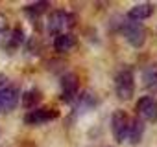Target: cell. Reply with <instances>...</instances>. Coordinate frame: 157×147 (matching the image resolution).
<instances>
[{"label": "cell", "mask_w": 157, "mask_h": 147, "mask_svg": "<svg viewBox=\"0 0 157 147\" xmlns=\"http://www.w3.org/2000/svg\"><path fill=\"white\" fill-rule=\"evenodd\" d=\"M115 92L124 101L131 99V96L135 92V79H133V74L129 70H122V72L117 74V77H115Z\"/></svg>", "instance_id": "cell-1"}, {"label": "cell", "mask_w": 157, "mask_h": 147, "mask_svg": "<svg viewBox=\"0 0 157 147\" xmlns=\"http://www.w3.org/2000/svg\"><path fill=\"white\" fill-rule=\"evenodd\" d=\"M72 22H74V19H72L70 13H67V11H54V13L48 17L46 28H48V31H50L52 35L57 37V35L65 33V30H67Z\"/></svg>", "instance_id": "cell-2"}, {"label": "cell", "mask_w": 157, "mask_h": 147, "mask_svg": "<svg viewBox=\"0 0 157 147\" xmlns=\"http://www.w3.org/2000/svg\"><path fill=\"white\" fill-rule=\"evenodd\" d=\"M122 35L126 37V41L133 46V48H140L142 44H144V39H146V31H144V28L139 24V22H126V24H122Z\"/></svg>", "instance_id": "cell-3"}, {"label": "cell", "mask_w": 157, "mask_h": 147, "mask_svg": "<svg viewBox=\"0 0 157 147\" xmlns=\"http://www.w3.org/2000/svg\"><path fill=\"white\" fill-rule=\"evenodd\" d=\"M111 129L113 136L117 142H124L128 138V129H129V116L124 110H115L113 120H111Z\"/></svg>", "instance_id": "cell-4"}, {"label": "cell", "mask_w": 157, "mask_h": 147, "mask_svg": "<svg viewBox=\"0 0 157 147\" xmlns=\"http://www.w3.org/2000/svg\"><path fill=\"white\" fill-rule=\"evenodd\" d=\"M137 114L142 121L155 123L157 121V99L151 96H142L137 103Z\"/></svg>", "instance_id": "cell-5"}, {"label": "cell", "mask_w": 157, "mask_h": 147, "mask_svg": "<svg viewBox=\"0 0 157 147\" xmlns=\"http://www.w3.org/2000/svg\"><path fill=\"white\" fill-rule=\"evenodd\" d=\"M19 103V88L17 87H2L0 88V114L11 112Z\"/></svg>", "instance_id": "cell-6"}, {"label": "cell", "mask_w": 157, "mask_h": 147, "mask_svg": "<svg viewBox=\"0 0 157 147\" xmlns=\"http://www.w3.org/2000/svg\"><path fill=\"white\" fill-rule=\"evenodd\" d=\"M80 88V79L76 74H65L61 77V96L65 101H72V98L78 94Z\"/></svg>", "instance_id": "cell-7"}, {"label": "cell", "mask_w": 157, "mask_h": 147, "mask_svg": "<svg viewBox=\"0 0 157 147\" xmlns=\"http://www.w3.org/2000/svg\"><path fill=\"white\" fill-rule=\"evenodd\" d=\"M54 118H57V112L56 110H48V109H37V110H32L24 116V121L30 123V125H39V123H48L52 121Z\"/></svg>", "instance_id": "cell-8"}, {"label": "cell", "mask_w": 157, "mask_h": 147, "mask_svg": "<svg viewBox=\"0 0 157 147\" xmlns=\"http://www.w3.org/2000/svg\"><path fill=\"white\" fill-rule=\"evenodd\" d=\"M151 13H153L151 4H137L128 11V19H129V22H140V20L150 19Z\"/></svg>", "instance_id": "cell-9"}, {"label": "cell", "mask_w": 157, "mask_h": 147, "mask_svg": "<svg viewBox=\"0 0 157 147\" xmlns=\"http://www.w3.org/2000/svg\"><path fill=\"white\" fill-rule=\"evenodd\" d=\"M142 134H144V121L140 118H133L129 120V129H128V142L129 143H139L142 140Z\"/></svg>", "instance_id": "cell-10"}, {"label": "cell", "mask_w": 157, "mask_h": 147, "mask_svg": "<svg viewBox=\"0 0 157 147\" xmlns=\"http://www.w3.org/2000/svg\"><path fill=\"white\" fill-rule=\"evenodd\" d=\"M142 81L148 90L157 92V64H150L142 72Z\"/></svg>", "instance_id": "cell-11"}, {"label": "cell", "mask_w": 157, "mask_h": 147, "mask_svg": "<svg viewBox=\"0 0 157 147\" xmlns=\"http://www.w3.org/2000/svg\"><path fill=\"white\" fill-rule=\"evenodd\" d=\"M74 44H76V39H74L70 33H61V35H57L56 41H54V48H56L57 52H70V50L74 48Z\"/></svg>", "instance_id": "cell-12"}, {"label": "cell", "mask_w": 157, "mask_h": 147, "mask_svg": "<svg viewBox=\"0 0 157 147\" xmlns=\"http://www.w3.org/2000/svg\"><path fill=\"white\" fill-rule=\"evenodd\" d=\"M94 105H96V98L91 92H83L76 103V109H78V112L83 114V112H89L91 109H94Z\"/></svg>", "instance_id": "cell-13"}, {"label": "cell", "mask_w": 157, "mask_h": 147, "mask_svg": "<svg viewBox=\"0 0 157 147\" xmlns=\"http://www.w3.org/2000/svg\"><path fill=\"white\" fill-rule=\"evenodd\" d=\"M22 101H24V107H35L41 101V92L37 88H32V90H28L24 94V99Z\"/></svg>", "instance_id": "cell-14"}, {"label": "cell", "mask_w": 157, "mask_h": 147, "mask_svg": "<svg viewBox=\"0 0 157 147\" xmlns=\"http://www.w3.org/2000/svg\"><path fill=\"white\" fill-rule=\"evenodd\" d=\"M48 8V2H37V4H30L24 11L30 15V17H37V15H43V11Z\"/></svg>", "instance_id": "cell-15"}, {"label": "cell", "mask_w": 157, "mask_h": 147, "mask_svg": "<svg viewBox=\"0 0 157 147\" xmlns=\"http://www.w3.org/2000/svg\"><path fill=\"white\" fill-rule=\"evenodd\" d=\"M4 28H6V20H4V19H2V17H0V31H2V30H4Z\"/></svg>", "instance_id": "cell-16"}, {"label": "cell", "mask_w": 157, "mask_h": 147, "mask_svg": "<svg viewBox=\"0 0 157 147\" xmlns=\"http://www.w3.org/2000/svg\"><path fill=\"white\" fill-rule=\"evenodd\" d=\"M4 85H6V77H4V76H0V88H2Z\"/></svg>", "instance_id": "cell-17"}]
</instances>
